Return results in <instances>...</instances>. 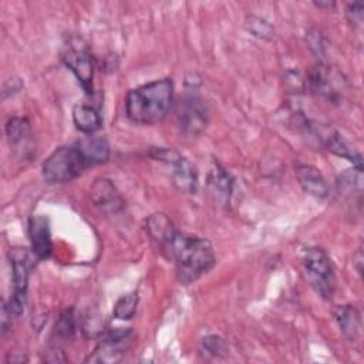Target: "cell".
Masks as SVG:
<instances>
[{"instance_id": "5", "label": "cell", "mask_w": 364, "mask_h": 364, "mask_svg": "<svg viewBox=\"0 0 364 364\" xmlns=\"http://www.w3.org/2000/svg\"><path fill=\"white\" fill-rule=\"evenodd\" d=\"M303 269L310 286L326 300L336 290V274L328 255L321 247H309L303 255Z\"/></svg>"}, {"instance_id": "2", "label": "cell", "mask_w": 364, "mask_h": 364, "mask_svg": "<svg viewBox=\"0 0 364 364\" xmlns=\"http://www.w3.org/2000/svg\"><path fill=\"white\" fill-rule=\"evenodd\" d=\"M165 250L173 259L176 276L183 284L198 280L215 264L213 247L206 239L176 233Z\"/></svg>"}, {"instance_id": "11", "label": "cell", "mask_w": 364, "mask_h": 364, "mask_svg": "<svg viewBox=\"0 0 364 364\" xmlns=\"http://www.w3.org/2000/svg\"><path fill=\"white\" fill-rule=\"evenodd\" d=\"M28 237L31 252L38 259H47L53 253V240L50 223L46 216H31L28 220Z\"/></svg>"}, {"instance_id": "14", "label": "cell", "mask_w": 364, "mask_h": 364, "mask_svg": "<svg viewBox=\"0 0 364 364\" xmlns=\"http://www.w3.org/2000/svg\"><path fill=\"white\" fill-rule=\"evenodd\" d=\"M318 136L323 141V144L327 146V149H330L331 152H334L338 156H343V158L354 162L357 169L361 171L360 154L355 152L354 148L343 136H340V134H337L331 129H326L324 132H318Z\"/></svg>"}, {"instance_id": "7", "label": "cell", "mask_w": 364, "mask_h": 364, "mask_svg": "<svg viewBox=\"0 0 364 364\" xmlns=\"http://www.w3.org/2000/svg\"><path fill=\"white\" fill-rule=\"evenodd\" d=\"M307 87L313 94L327 100L328 102L336 104L343 100L347 88V81L338 70L320 63L314 65L310 71L307 78Z\"/></svg>"}, {"instance_id": "23", "label": "cell", "mask_w": 364, "mask_h": 364, "mask_svg": "<svg viewBox=\"0 0 364 364\" xmlns=\"http://www.w3.org/2000/svg\"><path fill=\"white\" fill-rule=\"evenodd\" d=\"M202 344H203V348L208 353H210L212 355H226V353H228L226 343L218 336H209V337L203 338Z\"/></svg>"}, {"instance_id": "21", "label": "cell", "mask_w": 364, "mask_h": 364, "mask_svg": "<svg viewBox=\"0 0 364 364\" xmlns=\"http://www.w3.org/2000/svg\"><path fill=\"white\" fill-rule=\"evenodd\" d=\"M246 28L257 38H263V40H270L274 36V30L273 27L263 18L256 17V16H250L246 21Z\"/></svg>"}, {"instance_id": "8", "label": "cell", "mask_w": 364, "mask_h": 364, "mask_svg": "<svg viewBox=\"0 0 364 364\" xmlns=\"http://www.w3.org/2000/svg\"><path fill=\"white\" fill-rule=\"evenodd\" d=\"M208 107L198 95H186L178 105V125L188 136L199 135L208 124Z\"/></svg>"}, {"instance_id": "16", "label": "cell", "mask_w": 364, "mask_h": 364, "mask_svg": "<svg viewBox=\"0 0 364 364\" xmlns=\"http://www.w3.org/2000/svg\"><path fill=\"white\" fill-rule=\"evenodd\" d=\"M334 318L343 333L348 340H355L360 331V313L354 306H338L334 310Z\"/></svg>"}, {"instance_id": "15", "label": "cell", "mask_w": 364, "mask_h": 364, "mask_svg": "<svg viewBox=\"0 0 364 364\" xmlns=\"http://www.w3.org/2000/svg\"><path fill=\"white\" fill-rule=\"evenodd\" d=\"M146 230L148 235L156 242L159 243L164 249L171 243V240L175 237V235L178 233L175 230L173 223L171 222V219L164 215V213H156L152 215L148 220H146Z\"/></svg>"}, {"instance_id": "10", "label": "cell", "mask_w": 364, "mask_h": 364, "mask_svg": "<svg viewBox=\"0 0 364 364\" xmlns=\"http://www.w3.org/2000/svg\"><path fill=\"white\" fill-rule=\"evenodd\" d=\"M90 196L92 203L104 213H117L124 208V199L118 189L109 179H97L91 189Z\"/></svg>"}, {"instance_id": "19", "label": "cell", "mask_w": 364, "mask_h": 364, "mask_svg": "<svg viewBox=\"0 0 364 364\" xmlns=\"http://www.w3.org/2000/svg\"><path fill=\"white\" fill-rule=\"evenodd\" d=\"M6 134L10 141V144L17 145L23 142L28 134H30V124L26 118L21 117H14L7 121L6 124Z\"/></svg>"}, {"instance_id": "9", "label": "cell", "mask_w": 364, "mask_h": 364, "mask_svg": "<svg viewBox=\"0 0 364 364\" xmlns=\"http://www.w3.org/2000/svg\"><path fill=\"white\" fill-rule=\"evenodd\" d=\"M154 158L165 162L171 168L173 183L178 185L182 191L195 192L198 186V173L195 166L178 152L171 149H155Z\"/></svg>"}, {"instance_id": "13", "label": "cell", "mask_w": 364, "mask_h": 364, "mask_svg": "<svg viewBox=\"0 0 364 364\" xmlns=\"http://www.w3.org/2000/svg\"><path fill=\"white\" fill-rule=\"evenodd\" d=\"M88 166L104 164L109 156V145L102 136H85L75 144Z\"/></svg>"}, {"instance_id": "4", "label": "cell", "mask_w": 364, "mask_h": 364, "mask_svg": "<svg viewBox=\"0 0 364 364\" xmlns=\"http://www.w3.org/2000/svg\"><path fill=\"white\" fill-rule=\"evenodd\" d=\"M87 166L75 145L60 146L44 161L43 175L50 183H64L80 176Z\"/></svg>"}, {"instance_id": "17", "label": "cell", "mask_w": 364, "mask_h": 364, "mask_svg": "<svg viewBox=\"0 0 364 364\" xmlns=\"http://www.w3.org/2000/svg\"><path fill=\"white\" fill-rule=\"evenodd\" d=\"M73 121L75 127L85 134H94L101 128L100 114L95 108L85 104H77L73 108Z\"/></svg>"}, {"instance_id": "22", "label": "cell", "mask_w": 364, "mask_h": 364, "mask_svg": "<svg viewBox=\"0 0 364 364\" xmlns=\"http://www.w3.org/2000/svg\"><path fill=\"white\" fill-rule=\"evenodd\" d=\"M75 331V318H74V311L70 309V310H65L57 324H55V333L63 337V338H70Z\"/></svg>"}, {"instance_id": "24", "label": "cell", "mask_w": 364, "mask_h": 364, "mask_svg": "<svg viewBox=\"0 0 364 364\" xmlns=\"http://www.w3.org/2000/svg\"><path fill=\"white\" fill-rule=\"evenodd\" d=\"M347 16H348L350 21L361 23V20H363V4L361 3L350 4L348 9H347Z\"/></svg>"}, {"instance_id": "1", "label": "cell", "mask_w": 364, "mask_h": 364, "mask_svg": "<svg viewBox=\"0 0 364 364\" xmlns=\"http://www.w3.org/2000/svg\"><path fill=\"white\" fill-rule=\"evenodd\" d=\"M173 101V82L169 78L156 80L131 90L125 98L127 117L142 125L162 121Z\"/></svg>"}, {"instance_id": "6", "label": "cell", "mask_w": 364, "mask_h": 364, "mask_svg": "<svg viewBox=\"0 0 364 364\" xmlns=\"http://www.w3.org/2000/svg\"><path fill=\"white\" fill-rule=\"evenodd\" d=\"M61 58L64 64L73 71L82 90L87 94H92L94 64L91 53L82 38L70 37L63 47Z\"/></svg>"}, {"instance_id": "18", "label": "cell", "mask_w": 364, "mask_h": 364, "mask_svg": "<svg viewBox=\"0 0 364 364\" xmlns=\"http://www.w3.org/2000/svg\"><path fill=\"white\" fill-rule=\"evenodd\" d=\"M208 185L212 193L218 196V199H222L223 202H226V199H229V195L232 192L233 181L230 175L226 172V169L222 168L218 162H215L208 178Z\"/></svg>"}, {"instance_id": "20", "label": "cell", "mask_w": 364, "mask_h": 364, "mask_svg": "<svg viewBox=\"0 0 364 364\" xmlns=\"http://www.w3.org/2000/svg\"><path fill=\"white\" fill-rule=\"evenodd\" d=\"M138 294L128 293L119 297L114 306V317L118 320H131L136 311Z\"/></svg>"}, {"instance_id": "12", "label": "cell", "mask_w": 364, "mask_h": 364, "mask_svg": "<svg viewBox=\"0 0 364 364\" xmlns=\"http://www.w3.org/2000/svg\"><path fill=\"white\" fill-rule=\"evenodd\" d=\"M296 178L301 188L316 198H327L328 185L321 172L311 165H299L296 168Z\"/></svg>"}, {"instance_id": "3", "label": "cell", "mask_w": 364, "mask_h": 364, "mask_svg": "<svg viewBox=\"0 0 364 364\" xmlns=\"http://www.w3.org/2000/svg\"><path fill=\"white\" fill-rule=\"evenodd\" d=\"M9 256H10V266H11L13 293L9 303L3 306V318H1L3 333L7 331V321L11 320V317H18L24 311L28 276L34 263L33 256L36 255L33 252L30 253L26 249L14 247V249H10Z\"/></svg>"}]
</instances>
